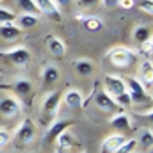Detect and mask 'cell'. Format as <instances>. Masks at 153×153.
Listing matches in <instances>:
<instances>
[{
  "label": "cell",
  "instance_id": "1",
  "mask_svg": "<svg viewBox=\"0 0 153 153\" xmlns=\"http://www.w3.org/2000/svg\"><path fill=\"white\" fill-rule=\"evenodd\" d=\"M103 84H105V93L109 96H112L116 100V103L119 107H128L132 105V100L126 93V84H125V78L119 75H107L103 78Z\"/></svg>",
  "mask_w": 153,
  "mask_h": 153
},
{
  "label": "cell",
  "instance_id": "2",
  "mask_svg": "<svg viewBox=\"0 0 153 153\" xmlns=\"http://www.w3.org/2000/svg\"><path fill=\"white\" fill-rule=\"evenodd\" d=\"M61 100H62V93L61 91H52L50 94H46L41 102V107H39V119L43 125H52L55 121V116L59 112V105H61Z\"/></svg>",
  "mask_w": 153,
  "mask_h": 153
},
{
  "label": "cell",
  "instance_id": "3",
  "mask_svg": "<svg viewBox=\"0 0 153 153\" xmlns=\"http://www.w3.org/2000/svg\"><path fill=\"white\" fill-rule=\"evenodd\" d=\"M0 57L7 59L9 64H13L14 68H27L29 62L32 61V55H30V52L25 46H14L11 50L0 52Z\"/></svg>",
  "mask_w": 153,
  "mask_h": 153
},
{
  "label": "cell",
  "instance_id": "4",
  "mask_svg": "<svg viewBox=\"0 0 153 153\" xmlns=\"http://www.w3.org/2000/svg\"><path fill=\"white\" fill-rule=\"evenodd\" d=\"M107 57H109V61L114 66H117V68H126V66H130V64H134L137 61V55L132 50L125 48V46H116V48H112L107 53Z\"/></svg>",
  "mask_w": 153,
  "mask_h": 153
},
{
  "label": "cell",
  "instance_id": "5",
  "mask_svg": "<svg viewBox=\"0 0 153 153\" xmlns=\"http://www.w3.org/2000/svg\"><path fill=\"white\" fill-rule=\"evenodd\" d=\"M9 89L18 96V102H25L29 103L34 98V84L27 78H16L13 80V84L9 85Z\"/></svg>",
  "mask_w": 153,
  "mask_h": 153
},
{
  "label": "cell",
  "instance_id": "6",
  "mask_svg": "<svg viewBox=\"0 0 153 153\" xmlns=\"http://www.w3.org/2000/svg\"><path fill=\"white\" fill-rule=\"evenodd\" d=\"M125 84H126V93H128V96H130V100H132V103H144L146 100H150L152 98V94L150 93H146L144 91V87L141 85V82H139V78H126L125 80Z\"/></svg>",
  "mask_w": 153,
  "mask_h": 153
},
{
  "label": "cell",
  "instance_id": "7",
  "mask_svg": "<svg viewBox=\"0 0 153 153\" xmlns=\"http://www.w3.org/2000/svg\"><path fill=\"white\" fill-rule=\"evenodd\" d=\"M36 139V125L30 119H23L20 123V126L16 128L14 134V141L16 144H30Z\"/></svg>",
  "mask_w": 153,
  "mask_h": 153
},
{
  "label": "cell",
  "instance_id": "8",
  "mask_svg": "<svg viewBox=\"0 0 153 153\" xmlns=\"http://www.w3.org/2000/svg\"><path fill=\"white\" fill-rule=\"evenodd\" d=\"M22 112V103L14 96H4L0 100V116L5 119H13Z\"/></svg>",
  "mask_w": 153,
  "mask_h": 153
},
{
  "label": "cell",
  "instance_id": "9",
  "mask_svg": "<svg viewBox=\"0 0 153 153\" xmlns=\"http://www.w3.org/2000/svg\"><path fill=\"white\" fill-rule=\"evenodd\" d=\"M94 103H96V107H98L102 112H105V114H116V112L121 111V107L116 103V100L112 96H109L105 91H98V93H96Z\"/></svg>",
  "mask_w": 153,
  "mask_h": 153
},
{
  "label": "cell",
  "instance_id": "10",
  "mask_svg": "<svg viewBox=\"0 0 153 153\" xmlns=\"http://www.w3.org/2000/svg\"><path fill=\"white\" fill-rule=\"evenodd\" d=\"M71 125H73V121H71V119H57V121H53V123L48 126V132L45 134L43 143H45V144L53 143V141H55V137H57L59 134H62L64 130H68Z\"/></svg>",
  "mask_w": 153,
  "mask_h": 153
},
{
  "label": "cell",
  "instance_id": "11",
  "mask_svg": "<svg viewBox=\"0 0 153 153\" xmlns=\"http://www.w3.org/2000/svg\"><path fill=\"white\" fill-rule=\"evenodd\" d=\"M62 102H64V105H66L68 109H71V111H80V109L84 107V94H82L80 89L71 87V89H68V91L62 94Z\"/></svg>",
  "mask_w": 153,
  "mask_h": 153
},
{
  "label": "cell",
  "instance_id": "12",
  "mask_svg": "<svg viewBox=\"0 0 153 153\" xmlns=\"http://www.w3.org/2000/svg\"><path fill=\"white\" fill-rule=\"evenodd\" d=\"M125 141H126L125 134H112L103 139V143L100 146V153H114Z\"/></svg>",
  "mask_w": 153,
  "mask_h": 153
},
{
  "label": "cell",
  "instance_id": "13",
  "mask_svg": "<svg viewBox=\"0 0 153 153\" xmlns=\"http://www.w3.org/2000/svg\"><path fill=\"white\" fill-rule=\"evenodd\" d=\"M45 43H46L48 52H50L55 59H62V57L66 55V45H64V41L61 38H57V36H48Z\"/></svg>",
  "mask_w": 153,
  "mask_h": 153
},
{
  "label": "cell",
  "instance_id": "14",
  "mask_svg": "<svg viewBox=\"0 0 153 153\" xmlns=\"http://www.w3.org/2000/svg\"><path fill=\"white\" fill-rule=\"evenodd\" d=\"M111 126L116 128L119 134H125V132H130L132 130V121H130V116L125 114V112H116L112 117H111Z\"/></svg>",
  "mask_w": 153,
  "mask_h": 153
},
{
  "label": "cell",
  "instance_id": "15",
  "mask_svg": "<svg viewBox=\"0 0 153 153\" xmlns=\"http://www.w3.org/2000/svg\"><path fill=\"white\" fill-rule=\"evenodd\" d=\"M55 144H57V148L66 150V152H71L73 148H78V141L75 139V135L71 132H68V130H64L62 134H59L55 137Z\"/></svg>",
  "mask_w": 153,
  "mask_h": 153
},
{
  "label": "cell",
  "instance_id": "16",
  "mask_svg": "<svg viewBox=\"0 0 153 153\" xmlns=\"http://www.w3.org/2000/svg\"><path fill=\"white\" fill-rule=\"evenodd\" d=\"M34 2H36V5L39 7L41 14L50 16L53 20H59L61 18V9L53 4V0H34Z\"/></svg>",
  "mask_w": 153,
  "mask_h": 153
},
{
  "label": "cell",
  "instance_id": "17",
  "mask_svg": "<svg viewBox=\"0 0 153 153\" xmlns=\"http://www.w3.org/2000/svg\"><path fill=\"white\" fill-rule=\"evenodd\" d=\"M73 70H75L80 76L93 75V71H94V61H91V59H87V57H80V59L73 61Z\"/></svg>",
  "mask_w": 153,
  "mask_h": 153
},
{
  "label": "cell",
  "instance_id": "18",
  "mask_svg": "<svg viewBox=\"0 0 153 153\" xmlns=\"http://www.w3.org/2000/svg\"><path fill=\"white\" fill-rule=\"evenodd\" d=\"M22 36V30L14 25V23H0V38L7 43L16 41Z\"/></svg>",
  "mask_w": 153,
  "mask_h": 153
},
{
  "label": "cell",
  "instance_id": "19",
  "mask_svg": "<svg viewBox=\"0 0 153 153\" xmlns=\"http://www.w3.org/2000/svg\"><path fill=\"white\" fill-rule=\"evenodd\" d=\"M16 27L20 29V30H23V29H32V27H36L38 25V22H39V18L38 16H34V14H22V16H18L16 20Z\"/></svg>",
  "mask_w": 153,
  "mask_h": 153
},
{
  "label": "cell",
  "instance_id": "20",
  "mask_svg": "<svg viewBox=\"0 0 153 153\" xmlns=\"http://www.w3.org/2000/svg\"><path fill=\"white\" fill-rule=\"evenodd\" d=\"M43 84L45 85H52V84H55L57 80H59V76H61V71L55 68V66H46L45 70H43Z\"/></svg>",
  "mask_w": 153,
  "mask_h": 153
},
{
  "label": "cell",
  "instance_id": "21",
  "mask_svg": "<svg viewBox=\"0 0 153 153\" xmlns=\"http://www.w3.org/2000/svg\"><path fill=\"white\" fill-rule=\"evenodd\" d=\"M132 38L135 43H143V41H146L148 38H152V30H150V27H146V25H137L135 29H134V32H132Z\"/></svg>",
  "mask_w": 153,
  "mask_h": 153
},
{
  "label": "cell",
  "instance_id": "22",
  "mask_svg": "<svg viewBox=\"0 0 153 153\" xmlns=\"http://www.w3.org/2000/svg\"><path fill=\"white\" fill-rule=\"evenodd\" d=\"M82 23H84V27H85L87 30H91V32H98V30L103 29V22H102L98 16H85V18L82 20Z\"/></svg>",
  "mask_w": 153,
  "mask_h": 153
},
{
  "label": "cell",
  "instance_id": "23",
  "mask_svg": "<svg viewBox=\"0 0 153 153\" xmlns=\"http://www.w3.org/2000/svg\"><path fill=\"white\" fill-rule=\"evenodd\" d=\"M18 5L27 13V14H34V16H41V11H39V7L36 5V2L34 0H18Z\"/></svg>",
  "mask_w": 153,
  "mask_h": 153
},
{
  "label": "cell",
  "instance_id": "24",
  "mask_svg": "<svg viewBox=\"0 0 153 153\" xmlns=\"http://www.w3.org/2000/svg\"><path fill=\"white\" fill-rule=\"evenodd\" d=\"M137 144H141L143 148H152L153 144V134L150 128H144V130H141V134H139V139H137Z\"/></svg>",
  "mask_w": 153,
  "mask_h": 153
},
{
  "label": "cell",
  "instance_id": "25",
  "mask_svg": "<svg viewBox=\"0 0 153 153\" xmlns=\"http://www.w3.org/2000/svg\"><path fill=\"white\" fill-rule=\"evenodd\" d=\"M135 148H137V139L132 137V139H126V141H125V143H123L114 153H134Z\"/></svg>",
  "mask_w": 153,
  "mask_h": 153
},
{
  "label": "cell",
  "instance_id": "26",
  "mask_svg": "<svg viewBox=\"0 0 153 153\" xmlns=\"http://www.w3.org/2000/svg\"><path fill=\"white\" fill-rule=\"evenodd\" d=\"M14 20H16V14L11 9L0 7V23H14Z\"/></svg>",
  "mask_w": 153,
  "mask_h": 153
},
{
  "label": "cell",
  "instance_id": "27",
  "mask_svg": "<svg viewBox=\"0 0 153 153\" xmlns=\"http://www.w3.org/2000/svg\"><path fill=\"white\" fill-rule=\"evenodd\" d=\"M11 134H9V130H5V128H0V148H5L9 143H11Z\"/></svg>",
  "mask_w": 153,
  "mask_h": 153
},
{
  "label": "cell",
  "instance_id": "28",
  "mask_svg": "<svg viewBox=\"0 0 153 153\" xmlns=\"http://www.w3.org/2000/svg\"><path fill=\"white\" fill-rule=\"evenodd\" d=\"M139 73H141V76H152V61L150 59L144 61V62H141Z\"/></svg>",
  "mask_w": 153,
  "mask_h": 153
},
{
  "label": "cell",
  "instance_id": "29",
  "mask_svg": "<svg viewBox=\"0 0 153 153\" xmlns=\"http://www.w3.org/2000/svg\"><path fill=\"white\" fill-rule=\"evenodd\" d=\"M152 50H153V38H148L146 41H143V43H141V52H143V53H146L148 57L152 55Z\"/></svg>",
  "mask_w": 153,
  "mask_h": 153
},
{
  "label": "cell",
  "instance_id": "30",
  "mask_svg": "<svg viewBox=\"0 0 153 153\" xmlns=\"http://www.w3.org/2000/svg\"><path fill=\"white\" fill-rule=\"evenodd\" d=\"M139 7H141V11H144L146 14H150V16H152V13H153V0H143Z\"/></svg>",
  "mask_w": 153,
  "mask_h": 153
},
{
  "label": "cell",
  "instance_id": "31",
  "mask_svg": "<svg viewBox=\"0 0 153 153\" xmlns=\"http://www.w3.org/2000/svg\"><path fill=\"white\" fill-rule=\"evenodd\" d=\"M76 2H78V7H82V9H87V7H93L98 4V0H76Z\"/></svg>",
  "mask_w": 153,
  "mask_h": 153
},
{
  "label": "cell",
  "instance_id": "32",
  "mask_svg": "<svg viewBox=\"0 0 153 153\" xmlns=\"http://www.w3.org/2000/svg\"><path fill=\"white\" fill-rule=\"evenodd\" d=\"M102 4L107 9H112V7H117L119 5V0H102Z\"/></svg>",
  "mask_w": 153,
  "mask_h": 153
},
{
  "label": "cell",
  "instance_id": "33",
  "mask_svg": "<svg viewBox=\"0 0 153 153\" xmlns=\"http://www.w3.org/2000/svg\"><path fill=\"white\" fill-rule=\"evenodd\" d=\"M119 7L121 9H132L134 7V0H119Z\"/></svg>",
  "mask_w": 153,
  "mask_h": 153
},
{
  "label": "cell",
  "instance_id": "34",
  "mask_svg": "<svg viewBox=\"0 0 153 153\" xmlns=\"http://www.w3.org/2000/svg\"><path fill=\"white\" fill-rule=\"evenodd\" d=\"M53 4L61 9V7H66V5H70L71 4V0H53Z\"/></svg>",
  "mask_w": 153,
  "mask_h": 153
},
{
  "label": "cell",
  "instance_id": "35",
  "mask_svg": "<svg viewBox=\"0 0 153 153\" xmlns=\"http://www.w3.org/2000/svg\"><path fill=\"white\" fill-rule=\"evenodd\" d=\"M55 153H71V152H66V150H61V148H57V150H55Z\"/></svg>",
  "mask_w": 153,
  "mask_h": 153
},
{
  "label": "cell",
  "instance_id": "36",
  "mask_svg": "<svg viewBox=\"0 0 153 153\" xmlns=\"http://www.w3.org/2000/svg\"><path fill=\"white\" fill-rule=\"evenodd\" d=\"M2 2H4V0H0V4H2Z\"/></svg>",
  "mask_w": 153,
  "mask_h": 153
},
{
  "label": "cell",
  "instance_id": "37",
  "mask_svg": "<svg viewBox=\"0 0 153 153\" xmlns=\"http://www.w3.org/2000/svg\"><path fill=\"white\" fill-rule=\"evenodd\" d=\"M0 153H2V152H0Z\"/></svg>",
  "mask_w": 153,
  "mask_h": 153
},
{
  "label": "cell",
  "instance_id": "38",
  "mask_svg": "<svg viewBox=\"0 0 153 153\" xmlns=\"http://www.w3.org/2000/svg\"><path fill=\"white\" fill-rule=\"evenodd\" d=\"M84 153H85V152H84Z\"/></svg>",
  "mask_w": 153,
  "mask_h": 153
}]
</instances>
